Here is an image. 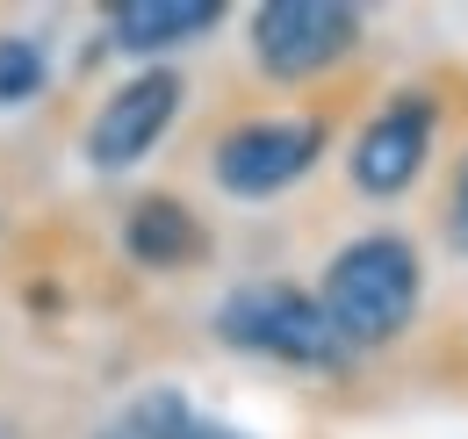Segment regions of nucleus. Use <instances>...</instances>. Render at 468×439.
<instances>
[{"mask_svg": "<svg viewBox=\"0 0 468 439\" xmlns=\"http://www.w3.org/2000/svg\"><path fill=\"white\" fill-rule=\"evenodd\" d=\"M418 288H425L418 252L404 238L375 230V238H353L346 252L332 260L317 303H324V317H332V331L346 346H382V338H397L418 317Z\"/></svg>", "mask_w": 468, "mask_h": 439, "instance_id": "obj_1", "label": "nucleus"}, {"mask_svg": "<svg viewBox=\"0 0 468 439\" xmlns=\"http://www.w3.org/2000/svg\"><path fill=\"white\" fill-rule=\"evenodd\" d=\"M217 338L238 353H267V360H289V368H317V375H339L353 360V346L332 331L324 303L310 288L289 281H245L224 295L217 310Z\"/></svg>", "mask_w": 468, "mask_h": 439, "instance_id": "obj_2", "label": "nucleus"}, {"mask_svg": "<svg viewBox=\"0 0 468 439\" xmlns=\"http://www.w3.org/2000/svg\"><path fill=\"white\" fill-rule=\"evenodd\" d=\"M360 44V7L353 0H267L252 15V58L274 80H310Z\"/></svg>", "mask_w": 468, "mask_h": 439, "instance_id": "obj_3", "label": "nucleus"}, {"mask_svg": "<svg viewBox=\"0 0 468 439\" xmlns=\"http://www.w3.org/2000/svg\"><path fill=\"white\" fill-rule=\"evenodd\" d=\"M324 152V123L295 115V123H238L231 137L217 145V187L238 202L282 195L289 180H303Z\"/></svg>", "mask_w": 468, "mask_h": 439, "instance_id": "obj_4", "label": "nucleus"}, {"mask_svg": "<svg viewBox=\"0 0 468 439\" xmlns=\"http://www.w3.org/2000/svg\"><path fill=\"white\" fill-rule=\"evenodd\" d=\"M432 130H440V102L432 94H389L382 109L367 115V130L353 137V187L389 202L418 180V166L432 152Z\"/></svg>", "mask_w": 468, "mask_h": 439, "instance_id": "obj_5", "label": "nucleus"}, {"mask_svg": "<svg viewBox=\"0 0 468 439\" xmlns=\"http://www.w3.org/2000/svg\"><path fill=\"white\" fill-rule=\"evenodd\" d=\"M180 115V72L166 65H152V72H137V80H122L116 94L101 102L94 115V130H87V159L101 166V173H122V166H137L166 130H174Z\"/></svg>", "mask_w": 468, "mask_h": 439, "instance_id": "obj_6", "label": "nucleus"}, {"mask_svg": "<svg viewBox=\"0 0 468 439\" xmlns=\"http://www.w3.org/2000/svg\"><path fill=\"white\" fill-rule=\"evenodd\" d=\"M122 252L137 267H187V260H202V223L174 195H144L122 217Z\"/></svg>", "mask_w": 468, "mask_h": 439, "instance_id": "obj_7", "label": "nucleus"}, {"mask_svg": "<svg viewBox=\"0 0 468 439\" xmlns=\"http://www.w3.org/2000/svg\"><path fill=\"white\" fill-rule=\"evenodd\" d=\"M209 22H224L217 0H116L109 7V37L122 51H166V44L202 37Z\"/></svg>", "mask_w": 468, "mask_h": 439, "instance_id": "obj_8", "label": "nucleus"}, {"mask_svg": "<svg viewBox=\"0 0 468 439\" xmlns=\"http://www.w3.org/2000/svg\"><path fill=\"white\" fill-rule=\"evenodd\" d=\"M116 433L122 439H245V433H231V425H217V418H202L180 389H152V396H137Z\"/></svg>", "mask_w": 468, "mask_h": 439, "instance_id": "obj_9", "label": "nucleus"}, {"mask_svg": "<svg viewBox=\"0 0 468 439\" xmlns=\"http://www.w3.org/2000/svg\"><path fill=\"white\" fill-rule=\"evenodd\" d=\"M44 94V51L29 37H0V102H29Z\"/></svg>", "mask_w": 468, "mask_h": 439, "instance_id": "obj_10", "label": "nucleus"}, {"mask_svg": "<svg viewBox=\"0 0 468 439\" xmlns=\"http://www.w3.org/2000/svg\"><path fill=\"white\" fill-rule=\"evenodd\" d=\"M447 238H454V252H468V166H462V180H454V209H447Z\"/></svg>", "mask_w": 468, "mask_h": 439, "instance_id": "obj_11", "label": "nucleus"}, {"mask_svg": "<svg viewBox=\"0 0 468 439\" xmlns=\"http://www.w3.org/2000/svg\"><path fill=\"white\" fill-rule=\"evenodd\" d=\"M109 439H122V433H109Z\"/></svg>", "mask_w": 468, "mask_h": 439, "instance_id": "obj_12", "label": "nucleus"}, {"mask_svg": "<svg viewBox=\"0 0 468 439\" xmlns=\"http://www.w3.org/2000/svg\"><path fill=\"white\" fill-rule=\"evenodd\" d=\"M0 439H7V433H0Z\"/></svg>", "mask_w": 468, "mask_h": 439, "instance_id": "obj_13", "label": "nucleus"}]
</instances>
